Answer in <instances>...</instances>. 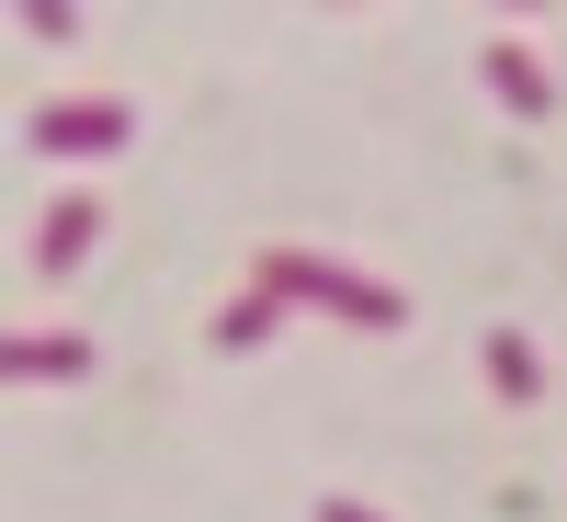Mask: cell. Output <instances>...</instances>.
I'll return each mask as SVG.
<instances>
[{
    "label": "cell",
    "instance_id": "cell-9",
    "mask_svg": "<svg viewBox=\"0 0 567 522\" xmlns=\"http://www.w3.org/2000/svg\"><path fill=\"white\" fill-rule=\"evenodd\" d=\"M318 522H386V511H363V500H318Z\"/></svg>",
    "mask_w": 567,
    "mask_h": 522
},
{
    "label": "cell",
    "instance_id": "cell-5",
    "mask_svg": "<svg viewBox=\"0 0 567 522\" xmlns=\"http://www.w3.org/2000/svg\"><path fill=\"white\" fill-rule=\"evenodd\" d=\"M0 364L12 375H91V341H69V329H12Z\"/></svg>",
    "mask_w": 567,
    "mask_h": 522
},
{
    "label": "cell",
    "instance_id": "cell-1",
    "mask_svg": "<svg viewBox=\"0 0 567 522\" xmlns=\"http://www.w3.org/2000/svg\"><path fill=\"white\" fill-rule=\"evenodd\" d=\"M250 284H272L284 307H329V318H352V329H398V318H409L398 284H374V273H352V262H318V250H261Z\"/></svg>",
    "mask_w": 567,
    "mask_h": 522
},
{
    "label": "cell",
    "instance_id": "cell-8",
    "mask_svg": "<svg viewBox=\"0 0 567 522\" xmlns=\"http://www.w3.org/2000/svg\"><path fill=\"white\" fill-rule=\"evenodd\" d=\"M23 34H45V45H69V34H80V12H58V0H23Z\"/></svg>",
    "mask_w": 567,
    "mask_h": 522
},
{
    "label": "cell",
    "instance_id": "cell-3",
    "mask_svg": "<svg viewBox=\"0 0 567 522\" xmlns=\"http://www.w3.org/2000/svg\"><path fill=\"white\" fill-rule=\"evenodd\" d=\"M91 227H103V205H91V194H58V205L34 216V273H80V262H91Z\"/></svg>",
    "mask_w": 567,
    "mask_h": 522
},
{
    "label": "cell",
    "instance_id": "cell-2",
    "mask_svg": "<svg viewBox=\"0 0 567 522\" xmlns=\"http://www.w3.org/2000/svg\"><path fill=\"white\" fill-rule=\"evenodd\" d=\"M23 136H34L45 160H103V149H125V136H136V114H125V103H45Z\"/></svg>",
    "mask_w": 567,
    "mask_h": 522
},
{
    "label": "cell",
    "instance_id": "cell-6",
    "mask_svg": "<svg viewBox=\"0 0 567 522\" xmlns=\"http://www.w3.org/2000/svg\"><path fill=\"white\" fill-rule=\"evenodd\" d=\"M488 387H499L511 409H523V398H545V364H534V341H523V329H488Z\"/></svg>",
    "mask_w": 567,
    "mask_h": 522
},
{
    "label": "cell",
    "instance_id": "cell-4",
    "mask_svg": "<svg viewBox=\"0 0 567 522\" xmlns=\"http://www.w3.org/2000/svg\"><path fill=\"white\" fill-rule=\"evenodd\" d=\"M488 91H499V103L511 114H556V80H545V58H534V45H488Z\"/></svg>",
    "mask_w": 567,
    "mask_h": 522
},
{
    "label": "cell",
    "instance_id": "cell-7",
    "mask_svg": "<svg viewBox=\"0 0 567 522\" xmlns=\"http://www.w3.org/2000/svg\"><path fill=\"white\" fill-rule=\"evenodd\" d=\"M272 318H284V296H272V284H250L239 307H216V329H205V341H216V352H250V341H261Z\"/></svg>",
    "mask_w": 567,
    "mask_h": 522
}]
</instances>
